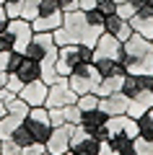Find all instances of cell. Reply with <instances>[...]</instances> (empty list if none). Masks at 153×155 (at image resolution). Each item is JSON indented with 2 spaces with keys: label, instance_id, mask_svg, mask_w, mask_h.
Listing matches in <instances>:
<instances>
[{
  "label": "cell",
  "instance_id": "1",
  "mask_svg": "<svg viewBox=\"0 0 153 155\" xmlns=\"http://www.w3.org/2000/svg\"><path fill=\"white\" fill-rule=\"evenodd\" d=\"M101 34H104V28L88 23L86 11H73V13H65L62 26L55 28L52 36H55V44L57 47H65V44H86V47H91V49H93V44L99 41Z\"/></svg>",
  "mask_w": 153,
  "mask_h": 155
},
{
  "label": "cell",
  "instance_id": "2",
  "mask_svg": "<svg viewBox=\"0 0 153 155\" xmlns=\"http://www.w3.org/2000/svg\"><path fill=\"white\" fill-rule=\"evenodd\" d=\"M122 65L130 75H153V39L132 31V36L122 41Z\"/></svg>",
  "mask_w": 153,
  "mask_h": 155
},
{
  "label": "cell",
  "instance_id": "3",
  "mask_svg": "<svg viewBox=\"0 0 153 155\" xmlns=\"http://www.w3.org/2000/svg\"><path fill=\"white\" fill-rule=\"evenodd\" d=\"M135 137H137V119L127 114L109 116L104 142H109L120 155H135Z\"/></svg>",
  "mask_w": 153,
  "mask_h": 155
},
{
  "label": "cell",
  "instance_id": "4",
  "mask_svg": "<svg viewBox=\"0 0 153 155\" xmlns=\"http://www.w3.org/2000/svg\"><path fill=\"white\" fill-rule=\"evenodd\" d=\"M57 52H60V47L55 44L52 31H34V36H31V41H29L23 54L29 60L39 62V65H57Z\"/></svg>",
  "mask_w": 153,
  "mask_h": 155
},
{
  "label": "cell",
  "instance_id": "5",
  "mask_svg": "<svg viewBox=\"0 0 153 155\" xmlns=\"http://www.w3.org/2000/svg\"><path fill=\"white\" fill-rule=\"evenodd\" d=\"M88 62H93V49L86 44H65L60 47V52H57V75L68 78L73 70H75L78 65H88Z\"/></svg>",
  "mask_w": 153,
  "mask_h": 155
},
{
  "label": "cell",
  "instance_id": "6",
  "mask_svg": "<svg viewBox=\"0 0 153 155\" xmlns=\"http://www.w3.org/2000/svg\"><path fill=\"white\" fill-rule=\"evenodd\" d=\"M99 80H101V75H99V70H96L93 62H88V65H78L75 70L68 75V83H70V88L75 91V96L96 93Z\"/></svg>",
  "mask_w": 153,
  "mask_h": 155
},
{
  "label": "cell",
  "instance_id": "7",
  "mask_svg": "<svg viewBox=\"0 0 153 155\" xmlns=\"http://www.w3.org/2000/svg\"><path fill=\"white\" fill-rule=\"evenodd\" d=\"M23 124H26V129L31 132V137H34L37 145H47L49 134H52L47 106H31V109H29V116L23 119Z\"/></svg>",
  "mask_w": 153,
  "mask_h": 155
},
{
  "label": "cell",
  "instance_id": "8",
  "mask_svg": "<svg viewBox=\"0 0 153 155\" xmlns=\"http://www.w3.org/2000/svg\"><path fill=\"white\" fill-rule=\"evenodd\" d=\"M62 18H65V13L60 11L57 0H42L39 16L31 21V28L34 31H55V28L62 26Z\"/></svg>",
  "mask_w": 153,
  "mask_h": 155
},
{
  "label": "cell",
  "instance_id": "9",
  "mask_svg": "<svg viewBox=\"0 0 153 155\" xmlns=\"http://www.w3.org/2000/svg\"><path fill=\"white\" fill-rule=\"evenodd\" d=\"M78 96L75 91L70 88V83H68V78H57V80H52L49 83V91H47V101H44V106L47 109H62V106H70L75 104Z\"/></svg>",
  "mask_w": 153,
  "mask_h": 155
},
{
  "label": "cell",
  "instance_id": "10",
  "mask_svg": "<svg viewBox=\"0 0 153 155\" xmlns=\"http://www.w3.org/2000/svg\"><path fill=\"white\" fill-rule=\"evenodd\" d=\"M3 34L13 41V49L16 52H26L29 41H31V36H34V28H31V23H29L26 18H8V26H5Z\"/></svg>",
  "mask_w": 153,
  "mask_h": 155
},
{
  "label": "cell",
  "instance_id": "11",
  "mask_svg": "<svg viewBox=\"0 0 153 155\" xmlns=\"http://www.w3.org/2000/svg\"><path fill=\"white\" fill-rule=\"evenodd\" d=\"M99 60H114V62H122V41L112 34H101L99 41L93 44V62Z\"/></svg>",
  "mask_w": 153,
  "mask_h": 155
},
{
  "label": "cell",
  "instance_id": "12",
  "mask_svg": "<svg viewBox=\"0 0 153 155\" xmlns=\"http://www.w3.org/2000/svg\"><path fill=\"white\" fill-rule=\"evenodd\" d=\"M101 150V140H96L93 134H88L86 129L78 124L73 129V137H70V153L73 155H99Z\"/></svg>",
  "mask_w": 153,
  "mask_h": 155
},
{
  "label": "cell",
  "instance_id": "13",
  "mask_svg": "<svg viewBox=\"0 0 153 155\" xmlns=\"http://www.w3.org/2000/svg\"><path fill=\"white\" fill-rule=\"evenodd\" d=\"M106 122H109V114H104L101 109L83 111V116H81V127L88 134H93L96 140H101V142L106 140Z\"/></svg>",
  "mask_w": 153,
  "mask_h": 155
},
{
  "label": "cell",
  "instance_id": "14",
  "mask_svg": "<svg viewBox=\"0 0 153 155\" xmlns=\"http://www.w3.org/2000/svg\"><path fill=\"white\" fill-rule=\"evenodd\" d=\"M73 129L75 124H62V127H52V134H49L47 145L44 147L49 150L52 155H65L70 150V137H73Z\"/></svg>",
  "mask_w": 153,
  "mask_h": 155
},
{
  "label": "cell",
  "instance_id": "15",
  "mask_svg": "<svg viewBox=\"0 0 153 155\" xmlns=\"http://www.w3.org/2000/svg\"><path fill=\"white\" fill-rule=\"evenodd\" d=\"M145 91H153V75H130V72L125 75V80H122V93L127 98H135V96L145 93Z\"/></svg>",
  "mask_w": 153,
  "mask_h": 155
},
{
  "label": "cell",
  "instance_id": "16",
  "mask_svg": "<svg viewBox=\"0 0 153 155\" xmlns=\"http://www.w3.org/2000/svg\"><path fill=\"white\" fill-rule=\"evenodd\" d=\"M130 26L135 34H140V36L145 39H153V8L151 5H143L135 11V16L130 18Z\"/></svg>",
  "mask_w": 153,
  "mask_h": 155
},
{
  "label": "cell",
  "instance_id": "17",
  "mask_svg": "<svg viewBox=\"0 0 153 155\" xmlns=\"http://www.w3.org/2000/svg\"><path fill=\"white\" fill-rule=\"evenodd\" d=\"M127 104H130V98H127L122 91L109 93V96H99V109L104 111V114H109V116L127 114Z\"/></svg>",
  "mask_w": 153,
  "mask_h": 155
},
{
  "label": "cell",
  "instance_id": "18",
  "mask_svg": "<svg viewBox=\"0 0 153 155\" xmlns=\"http://www.w3.org/2000/svg\"><path fill=\"white\" fill-rule=\"evenodd\" d=\"M47 91H49V85L39 78V80L26 83V85L21 88V93H18V96H21L29 106H44V101H47Z\"/></svg>",
  "mask_w": 153,
  "mask_h": 155
},
{
  "label": "cell",
  "instance_id": "19",
  "mask_svg": "<svg viewBox=\"0 0 153 155\" xmlns=\"http://www.w3.org/2000/svg\"><path fill=\"white\" fill-rule=\"evenodd\" d=\"M104 31L112 34V36H117L120 41H127V39L132 36V26H130V21H127V18H122V16H117V13L106 16V21H104Z\"/></svg>",
  "mask_w": 153,
  "mask_h": 155
},
{
  "label": "cell",
  "instance_id": "20",
  "mask_svg": "<svg viewBox=\"0 0 153 155\" xmlns=\"http://www.w3.org/2000/svg\"><path fill=\"white\" fill-rule=\"evenodd\" d=\"M153 109V91H145V93L135 96V98H130V104H127V116H132V119H140L145 111Z\"/></svg>",
  "mask_w": 153,
  "mask_h": 155
},
{
  "label": "cell",
  "instance_id": "21",
  "mask_svg": "<svg viewBox=\"0 0 153 155\" xmlns=\"http://www.w3.org/2000/svg\"><path fill=\"white\" fill-rule=\"evenodd\" d=\"M11 75H16L18 80L26 85V83H31V80H39V78H42V65L34 62V60H29V57H23L21 67H18L16 72H11Z\"/></svg>",
  "mask_w": 153,
  "mask_h": 155
},
{
  "label": "cell",
  "instance_id": "22",
  "mask_svg": "<svg viewBox=\"0 0 153 155\" xmlns=\"http://www.w3.org/2000/svg\"><path fill=\"white\" fill-rule=\"evenodd\" d=\"M26 114H13V111H5V114L0 116V140H8L18 127L23 124Z\"/></svg>",
  "mask_w": 153,
  "mask_h": 155
},
{
  "label": "cell",
  "instance_id": "23",
  "mask_svg": "<svg viewBox=\"0 0 153 155\" xmlns=\"http://www.w3.org/2000/svg\"><path fill=\"white\" fill-rule=\"evenodd\" d=\"M122 80L125 75H112V78H101L96 85V96H109V93H117L122 91Z\"/></svg>",
  "mask_w": 153,
  "mask_h": 155
},
{
  "label": "cell",
  "instance_id": "24",
  "mask_svg": "<svg viewBox=\"0 0 153 155\" xmlns=\"http://www.w3.org/2000/svg\"><path fill=\"white\" fill-rule=\"evenodd\" d=\"M93 65H96V70H99V75H101V78L127 75L125 65H122V62H114V60H99V62H93Z\"/></svg>",
  "mask_w": 153,
  "mask_h": 155
},
{
  "label": "cell",
  "instance_id": "25",
  "mask_svg": "<svg viewBox=\"0 0 153 155\" xmlns=\"http://www.w3.org/2000/svg\"><path fill=\"white\" fill-rule=\"evenodd\" d=\"M137 137L153 140V114H151V111H145V114L137 119Z\"/></svg>",
  "mask_w": 153,
  "mask_h": 155
},
{
  "label": "cell",
  "instance_id": "26",
  "mask_svg": "<svg viewBox=\"0 0 153 155\" xmlns=\"http://www.w3.org/2000/svg\"><path fill=\"white\" fill-rule=\"evenodd\" d=\"M8 140H13V142L21 145V147H29V145H34V137H31V132L26 129V124H21V127H18Z\"/></svg>",
  "mask_w": 153,
  "mask_h": 155
},
{
  "label": "cell",
  "instance_id": "27",
  "mask_svg": "<svg viewBox=\"0 0 153 155\" xmlns=\"http://www.w3.org/2000/svg\"><path fill=\"white\" fill-rule=\"evenodd\" d=\"M39 5H42V0H26L23 3V11H21V18H26L29 23L39 16Z\"/></svg>",
  "mask_w": 153,
  "mask_h": 155
},
{
  "label": "cell",
  "instance_id": "28",
  "mask_svg": "<svg viewBox=\"0 0 153 155\" xmlns=\"http://www.w3.org/2000/svg\"><path fill=\"white\" fill-rule=\"evenodd\" d=\"M62 114H65V122L68 124H81V116H83V111L78 109V104H70V106H62Z\"/></svg>",
  "mask_w": 153,
  "mask_h": 155
},
{
  "label": "cell",
  "instance_id": "29",
  "mask_svg": "<svg viewBox=\"0 0 153 155\" xmlns=\"http://www.w3.org/2000/svg\"><path fill=\"white\" fill-rule=\"evenodd\" d=\"M78 109L81 111H91V109H99V96L96 93H86V96H78Z\"/></svg>",
  "mask_w": 153,
  "mask_h": 155
},
{
  "label": "cell",
  "instance_id": "30",
  "mask_svg": "<svg viewBox=\"0 0 153 155\" xmlns=\"http://www.w3.org/2000/svg\"><path fill=\"white\" fill-rule=\"evenodd\" d=\"M23 3H26V0H5V3H3V8H5L8 18H21Z\"/></svg>",
  "mask_w": 153,
  "mask_h": 155
},
{
  "label": "cell",
  "instance_id": "31",
  "mask_svg": "<svg viewBox=\"0 0 153 155\" xmlns=\"http://www.w3.org/2000/svg\"><path fill=\"white\" fill-rule=\"evenodd\" d=\"M23 57H26V54H23V52H16V49L8 54V65H5V72H8V75H11V72H16L18 67H21Z\"/></svg>",
  "mask_w": 153,
  "mask_h": 155
},
{
  "label": "cell",
  "instance_id": "32",
  "mask_svg": "<svg viewBox=\"0 0 153 155\" xmlns=\"http://www.w3.org/2000/svg\"><path fill=\"white\" fill-rule=\"evenodd\" d=\"M135 153L137 155H153V140L135 137Z\"/></svg>",
  "mask_w": 153,
  "mask_h": 155
},
{
  "label": "cell",
  "instance_id": "33",
  "mask_svg": "<svg viewBox=\"0 0 153 155\" xmlns=\"http://www.w3.org/2000/svg\"><path fill=\"white\" fill-rule=\"evenodd\" d=\"M21 145H16L13 140H3V145H0V155H21Z\"/></svg>",
  "mask_w": 153,
  "mask_h": 155
},
{
  "label": "cell",
  "instance_id": "34",
  "mask_svg": "<svg viewBox=\"0 0 153 155\" xmlns=\"http://www.w3.org/2000/svg\"><path fill=\"white\" fill-rule=\"evenodd\" d=\"M117 16H122V18L130 21V18L135 16V5H132L130 0H127V3H117Z\"/></svg>",
  "mask_w": 153,
  "mask_h": 155
},
{
  "label": "cell",
  "instance_id": "35",
  "mask_svg": "<svg viewBox=\"0 0 153 155\" xmlns=\"http://www.w3.org/2000/svg\"><path fill=\"white\" fill-rule=\"evenodd\" d=\"M47 111H49V124H52V127H62V124H68L62 109H47Z\"/></svg>",
  "mask_w": 153,
  "mask_h": 155
},
{
  "label": "cell",
  "instance_id": "36",
  "mask_svg": "<svg viewBox=\"0 0 153 155\" xmlns=\"http://www.w3.org/2000/svg\"><path fill=\"white\" fill-rule=\"evenodd\" d=\"M99 11L104 13V16H112V13H117V3L114 0H99Z\"/></svg>",
  "mask_w": 153,
  "mask_h": 155
},
{
  "label": "cell",
  "instance_id": "37",
  "mask_svg": "<svg viewBox=\"0 0 153 155\" xmlns=\"http://www.w3.org/2000/svg\"><path fill=\"white\" fill-rule=\"evenodd\" d=\"M5 88L8 91H11V93H21V88H23V83H21V80H18V78L16 75H8V83H5Z\"/></svg>",
  "mask_w": 153,
  "mask_h": 155
},
{
  "label": "cell",
  "instance_id": "38",
  "mask_svg": "<svg viewBox=\"0 0 153 155\" xmlns=\"http://www.w3.org/2000/svg\"><path fill=\"white\" fill-rule=\"evenodd\" d=\"M57 3H60V11H62V13L81 11V8H78V0H57Z\"/></svg>",
  "mask_w": 153,
  "mask_h": 155
},
{
  "label": "cell",
  "instance_id": "39",
  "mask_svg": "<svg viewBox=\"0 0 153 155\" xmlns=\"http://www.w3.org/2000/svg\"><path fill=\"white\" fill-rule=\"evenodd\" d=\"M42 153H44V145H37V142L21 150V155H42Z\"/></svg>",
  "mask_w": 153,
  "mask_h": 155
},
{
  "label": "cell",
  "instance_id": "40",
  "mask_svg": "<svg viewBox=\"0 0 153 155\" xmlns=\"http://www.w3.org/2000/svg\"><path fill=\"white\" fill-rule=\"evenodd\" d=\"M11 49H13V41L5 34H0V52H11Z\"/></svg>",
  "mask_w": 153,
  "mask_h": 155
},
{
  "label": "cell",
  "instance_id": "41",
  "mask_svg": "<svg viewBox=\"0 0 153 155\" xmlns=\"http://www.w3.org/2000/svg\"><path fill=\"white\" fill-rule=\"evenodd\" d=\"M99 5V0H78V8L81 11H91V8Z\"/></svg>",
  "mask_w": 153,
  "mask_h": 155
},
{
  "label": "cell",
  "instance_id": "42",
  "mask_svg": "<svg viewBox=\"0 0 153 155\" xmlns=\"http://www.w3.org/2000/svg\"><path fill=\"white\" fill-rule=\"evenodd\" d=\"M99 155H120V153H117V150L112 147L109 142H101V150H99Z\"/></svg>",
  "mask_w": 153,
  "mask_h": 155
},
{
  "label": "cell",
  "instance_id": "43",
  "mask_svg": "<svg viewBox=\"0 0 153 155\" xmlns=\"http://www.w3.org/2000/svg\"><path fill=\"white\" fill-rule=\"evenodd\" d=\"M5 26H8V13H5V8L0 5V34L5 31Z\"/></svg>",
  "mask_w": 153,
  "mask_h": 155
},
{
  "label": "cell",
  "instance_id": "44",
  "mask_svg": "<svg viewBox=\"0 0 153 155\" xmlns=\"http://www.w3.org/2000/svg\"><path fill=\"white\" fill-rule=\"evenodd\" d=\"M13 52V49H11ZM11 52H0V70H5V65H8V54Z\"/></svg>",
  "mask_w": 153,
  "mask_h": 155
},
{
  "label": "cell",
  "instance_id": "45",
  "mask_svg": "<svg viewBox=\"0 0 153 155\" xmlns=\"http://www.w3.org/2000/svg\"><path fill=\"white\" fill-rule=\"evenodd\" d=\"M5 83H8V72L0 70V91H5Z\"/></svg>",
  "mask_w": 153,
  "mask_h": 155
},
{
  "label": "cell",
  "instance_id": "46",
  "mask_svg": "<svg viewBox=\"0 0 153 155\" xmlns=\"http://www.w3.org/2000/svg\"><path fill=\"white\" fill-rule=\"evenodd\" d=\"M130 3L135 5V11H137V8H143V5H148V0H130Z\"/></svg>",
  "mask_w": 153,
  "mask_h": 155
},
{
  "label": "cell",
  "instance_id": "47",
  "mask_svg": "<svg viewBox=\"0 0 153 155\" xmlns=\"http://www.w3.org/2000/svg\"><path fill=\"white\" fill-rule=\"evenodd\" d=\"M3 114H5V106H3V104H0V116H3Z\"/></svg>",
  "mask_w": 153,
  "mask_h": 155
},
{
  "label": "cell",
  "instance_id": "48",
  "mask_svg": "<svg viewBox=\"0 0 153 155\" xmlns=\"http://www.w3.org/2000/svg\"><path fill=\"white\" fill-rule=\"evenodd\" d=\"M42 155H52V153H49V150H47V147H44V153H42Z\"/></svg>",
  "mask_w": 153,
  "mask_h": 155
},
{
  "label": "cell",
  "instance_id": "49",
  "mask_svg": "<svg viewBox=\"0 0 153 155\" xmlns=\"http://www.w3.org/2000/svg\"><path fill=\"white\" fill-rule=\"evenodd\" d=\"M65 155H73V153H70V150H68V153H65Z\"/></svg>",
  "mask_w": 153,
  "mask_h": 155
},
{
  "label": "cell",
  "instance_id": "50",
  "mask_svg": "<svg viewBox=\"0 0 153 155\" xmlns=\"http://www.w3.org/2000/svg\"><path fill=\"white\" fill-rule=\"evenodd\" d=\"M3 3H5V0H0V5H3Z\"/></svg>",
  "mask_w": 153,
  "mask_h": 155
},
{
  "label": "cell",
  "instance_id": "51",
  "mask_svg": "<svg viewBox=\"0 0 153 155\" xmlns=\"http://www.w3.org/2000/svg\"><path fill=\"white\" fill-rule=\"evenodd\" d=\"M0 145H3V140H0Z\"/></svg>",
  "mask_w": 153,
  "mask_h": 155
},
{
  "label": "cell",
  "instance_id": "52",
  "mask_svg": "<svg viewBox=\"0 0 153 155\" xmlns=\"http://www.w3.org/2000/svg\"><path fill=\"white\" fill-rule=\"evenodd\" d=\"M151 114H153V109H151Z\"/></svg>",
  "mask_w": 153,
  "mask_h": 155
},
{
  "label": "cell",
  "instance_id": "53",
  "mask_svg": "<svg viewBox=\"0 0 153 155\" xmlns=\"http://www.w3.org/2000/svg\"><path fill=\"white\" fill-rule=\"evenodd\" d=\"M135 155H137V153H135Z\"/></svg>",
  "mask_w": 153,
  "mask_h": 155
}]
</instances>
